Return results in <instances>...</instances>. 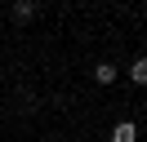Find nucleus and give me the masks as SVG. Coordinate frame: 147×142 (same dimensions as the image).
I'll list each match as a JSON object with an SVG mask.
<instances>
[{
	"label": "nucleus",
	"mask_w": 147,
	"mask_h": 142,
	"mask_svg": "<svg viewBox=\"0 0 147 142\" xmlns=\"http://www.w3.org/2000/svg\"><path fill=\"white\" fill-rule=\"evenodd\" d=\"M129 80H134V84H147V53L129 62Z\"/></svg>",
	"instance_id": "nucleus-2"
},
{
	"label": "nucleus",
	"mask_w": 147,
	"mask_h": 142,
	"mask_svg": "<svg viewBox=\"0 0 147 142\" xmlns=\"http://www.w3.org/2000/svg\"><path fill=\"white\" fill-rule=\"evenodd\" d=\"M111 142H138V124L134 120H120L116 129H111Z\"/></svg>",
	"instance_id": "nucleus-1"
},
{
	"label": "nucleus",
	"mask_w": 147,
	"mask_h": 142,
	"mask_svg": "<svg viewBox=\"0 0 147 142\" xmlns=\"http://www.w3.org/2000/svg\"><path fill=\"white\" fill-rule=\"evenodd\" d=\"M0 5H5V0H0Z\"/></svg>",
	"instance_id": "nucleus-5"
},
{
	"label": "nucleus",
	"mask_w": 147,
	"mask_h": 142,
	"mask_svg": "<svg viewBox=\"0 0 147 142\" xmlns=\"http://www.w3.org/2000/svg\"><path fill=\"white\" fill-rule=\"evenodd\" d=\"M116 76H120V71L111 67V62H98V67H94V80H98V84H111Z\"/></svg>",
	"instance_id": "nucleus-3"
},
{
	"label": "nucleus",
	"mask_w": 147,
	"mask_h": 142,
	"mask_svg": "<svg viewBox=\"0 0 147 142\" xmlns=\"http://www.w3.org/2000/svg\"><path fill=\"white\" fill-rule=\"evenodd\" d=\"M13 18H18V22L36 18V0H18V5H13Z\"/></svg>",
	"instance_id": "nucleus-4"
}]
</instances>
